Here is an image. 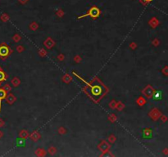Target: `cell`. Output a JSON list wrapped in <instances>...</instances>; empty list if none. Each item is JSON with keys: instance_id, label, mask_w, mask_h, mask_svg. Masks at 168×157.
Returning <instances> with one entry per match:
<instances>
[{"instance_id": "cell-6", "label": "cell", "mask_w": 168, "mask_h": 157, "mask_svg": "<svg viewBox=\"0 0 168 157\" xmlns=\"http://www.w3.org/2000/svg\"><path fill=\"white\" fill-rule=\"evenodd\" d=\"M5 78V75H4V73L2 72V71H0V81H2V80H3Z\"/></svg>"}, {"instance_id": "cell-3", "label": "cell", "mask_w": 168, "mask_h": 157, "mask_svg": "<svg viewBox=\"0 0 168 157\" xmlns=\"http://www.w3.org/2000/svg\"><path fill=\"white\" fill-rule=\"evenodd\" d=\"M17 145L18 146H25V140L23 138H17Z\"/></svg>"}, {"instance_id": "cell-4", "label": "cell", "mask_w": 168, "mask_h": 157, "mask_svg": "<svg viewBox=\"0 0 168 157\" xmlns=\"http://www.w3.org/2000/svg\"><path fill=\"white\" fill-rule=\"evenodd\" d=\"M162 97V92H156L153 96V99L154 100H159Z\"/></svg>"}, {"instance_id": "cell-2", "label": "cell", "mask_w": 168, "mask_h": 157, "mask_svg": "<svg viewBox=\"0 0 168 157\" xmlns=\"http://www.w3.org/2000/svg\"><path fill=\"white\" fill-rule=\"evenodd\" d=\"M7 54H8V49L6 46H1L0 47V56L5 57Z\"/></svg>"}, {"instance_id": "cell-5", "label": "cell", "mask_w": 168, "mask_h": 157, "mask_svg": "<svg viewBox=\"0 0 168 157\" xmlns=\"http://www.w3.org/2000/svg\"><path fill=\"white\" fill-rule=\"evenodd\" d=\"M6 97V92L3 89H0V105H1V101Z\"/></svg>"}, {"instance_id": "cell-1", "label": "cell", "mask_w": 168, "mask_h": 157, "mask_svg": "<svg viewBox=\"0 0 168 157\" xmlns=\"http://www.w3.org/2000/svg\"><path fill=\"white\" fill-rule=\"evenodd\" d=\"M90 15L93 17H99V10L97 8V7H93V8H91V10H90Z\"/></svg>"}]
</instances>
